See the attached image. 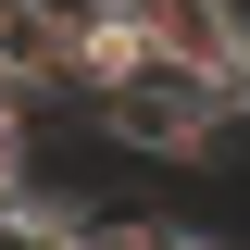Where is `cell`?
I'll return each instance as SVG.
<instances>
[{"mask_svg":"<svg viewBox=\"0 0 250 250\" xmlns=\"http://www.w3.org/2000/svg\"><path fill=\"white\" fill-rule=\"evenodd\" d=\"M100 113V138L113 150H138V163H213L225 150V113H213V88L200 75H163V62H138L113 100H88Z\"/></svg>","mask_w":250,"mask_h":250,"instance_id":"1","label":"cell"},{"mask_svg":"<svg viewBox=\"0 0 250 250\" xmlns=\"http://www.w3.org/2000/svg\"><path fill=\"white\" fill-rule=\"evenodd\" d=\"M125 25H138V62H163V75H200L213 88L225 50H238V0H113Z\"/></svg>","mask_w":250,"mask_h":250,"instance_id":"2","label":"cell"},{"mask_svg":"<svg viewBox=\"0 0 250 250\" xmlns=\"http://www.w3.org/2000/svg\"><path fill=\"white\" fill-rule=\"evenodd\" d=\"M0 225H13V200H0Z\"/></svg>","mask_w":250,"mask_h":250,"instance_id":"3","label":"cell"}]
</instances>
